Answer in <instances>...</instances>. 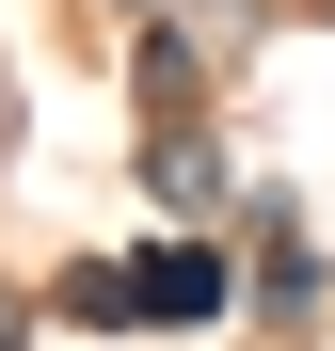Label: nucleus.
Segmentation results:
<instances>
[{
  "label": "nucleus",
  "mask_w": 335,
  "mask_h": 351,
  "mask_svg": "<svg viewBox=\"0 0 335 351\" xmlns=\"http://www.w3.org/2000/svg\"><path fill=\"white\" fill-rule=\"evenodd\" d=\"M0 351H16V319H0Z\"/></svg>",
  "instance_id": "f257e3e1"
}]
</instances>
